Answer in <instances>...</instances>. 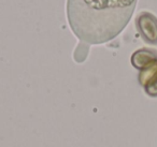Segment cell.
<instances>
[{
  "label": "cell",
  "instance_id": "1",
  "mask_svg": "<svg viewBox=\"0 0 157 147\" xmlns=\"http://www.w3.org/2000/svg\"><path fill=\"white\" fill-rule=\"evenodd\" d=\"M136 0H67L71 30L88 45L109 42L128 24Z\"/></svg>",
  "mask_w": 157,
  "mask_h": 147
},
{
  "label": "cell",
  "instance_id": "2",
  "mask_svg": "<svg viewBox=\"0 0 157 147\" xmlns=\"http://www.w3.org/2000/svg\"><path fill=\"white\" fill-rule=\"evenodd\" d=\"M137 27L142 38L152 44L157 43V18L150 13H142L137 20Z\"/></svg>",
  "mask_w": 157,
  "mask_h": 147
},
{
  "label": "cell",
  "instance_id": "3",
  "mask_svg": "<svg viewBox=\"0 0 157 147\" xmlns=\"http://www.w3.org/2000/svg\"><path fill=\"white\" fill-rule=\"evenodd\" d=\"M157 82V58L140 70L139 83L144 87V90L152 87Z\"/></svg>",
  "mask_w": 157,
  "mask_h": 147
},
{
  "label": "cell",
  "instance_id": "4",
  "mask_svg": "<svg viewBox=\"0 0 157 147\" xmlns=\"http://www.w3.org/2000/svg\"><path fill=\"white\" fill-rule=\"evenodd\" d=\"M157 56L150 50L141 48V50L136 51L131 56V63L136 69L141 70L143 67H145L147 63L156 59Z\"/></svg>",
  "mask_w": 157,
  "mask_h": 147
},
{
  "label": "cell",
  "instance_id": "5",
  "mask_svg": "<svg viewBox=\"0 0 157 147\" xmlns=\"http://www.w3.org/2000/svg\"><path fill=\"white\" fill-rule=\"evenodd\" d=\"M146 93L151 97H157V82L153 85L152 87H150L148 89H146Z\"/></svg>",
  "mask_w": 157,
  "mask_h": 147
}]
</instances>
